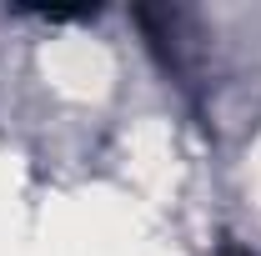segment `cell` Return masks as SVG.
Returning a JSON list of instances; mask_svg holds the SVG:
<instances>
[{"mask_svg": "<svg viewBox=\"0 0 261 256\" xmlns=\"http://www.w3.org/2000/svg\"><path fill=\"white\" fill-rule=\"evenodd\" d=\"M231 256H241V251H231Z\"/></svg>", "mask_w": 261, "mask_h": 256, "instance_id": "1", "label": "cell"}]
</instances>
